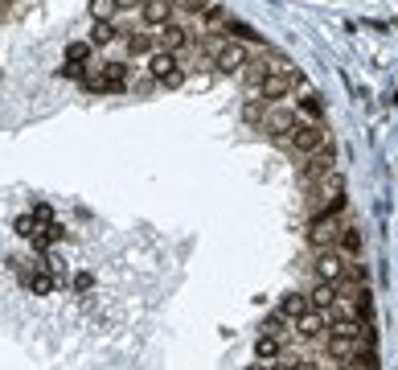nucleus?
I'll use <instances>...</instances> for the list:
<instances>
[{"mask_svg":"<svg viewBox=\"0 0 398 370\" xmlns=\"http://www.w3.org/2000/svg\"><path fill=\"white\" fill-rule=\"evenodd\" d=\"M357 345H361V338H332V333H328L325 350H328V358H337V362H349L353 354H357Z\"/></svg>","mask_w":398,"mask_h":370,"instance_id":"nucleus-14","label":"nucleus"},{"mask_svg":"<svg viewBox=\"0 0 398 370\" xmlns=\"http://www.w3.org/2000/svg\"><path fill=\"white\" fill-rule=\"evenodd\" d=\"M361 243H366V239H361V230H357L353 222H341V230H337V243H332V247H337L345 259H357V255H361Z\"/></svg>","mask_w":398,"mask_h":370,"instance_id":"nucleus-11","label":"nucleus"},{"mask_svg":"<svg viewBox=\"0 0 398 370\" xmlns=\"http://www.w3.org/2000/svg\"><path fill=\"white\" fill-rule=\"evenodd\" d=\"M287 329H292V321L283 317L280 309H275V313H267V317H263V333H271V338H280V333H287Z\"/></svg>","mask_w":398,"mask_h":370,"instance_id":"nucleus-23","label":"nucleus"},{"mask_svg":"<svg viewBox=\"0 0 398 370\" xmlns=\"http://www.w3.org/2000/svg\"><path fill=\"white\" fill-rule=\"evenodd\" d=\"M287 91H296V87H292V66H283V70H271L267 78H263V82H259L255 95L263 99L267 107H275L280 99H287Z\"/></svg>","mask_w":398,"mask_h":370,"instance_id":"nucleus-6","label":"nucleus"},{"mask_svg":"<svg viewBox=\"0 0 398 370\" xmlns=\"http://www.w3.org/2000/svg\"><path fill=\"white\" fill-rule=\"evenodd\" d=\"M189 46V29L185 25H161V33H156V49H173V54H177V49H185Z\"/></svg>","mask_w":398,"mask_h":370,"instance_id":"nucleus-13","label":"nucleus"},{"mask_svg":"<svg viewBox=\"0 0 398 370\" xmlns=\"http://www.w3.org/2000/svg\"><path fill=\"white\" fill-rule=\"evenodd\" d=\"M308 309H312V304H308V292H287V296L280 300V313H283L287 321H296L300 313H308Z\"/></svg>","mask_w":398,"mask_h":370,"instance_id":"nucleus-18","label":"nucleus"},{"mask_svg":"<svg viewBox=\"0 0 398 370\" xmlns=\"http://www.w3.org/2000/svg\"><path fill=\"white\" fill-rule=\"evenodd\" d=\"M247 62H251L247 42H235V37H218L213 42V70L218 74H242Z\"/></svg>","mask_w":398,"mask_h":370,"instance_id":"nucleus-1","label":"nucleus"},{"mask_svg":"<svg viewBox=\"0 0 398 370\" xmlns=\"http://www.w3.org/2000/svg\"><path fill=\"white\" fill-rule=\"evenodd\" d=\"M283 66H287V62H280V58H263V54H259V58H251V62L242 66V82H247L251 91H259V82H263L271 70H283Z\"/></svg>","mask_w":398,"mask_h":370,"instance_id":"nucleus-10","label":"nucleus"},{"mask_svg":"<svg viewBox=\"0 0 398 370\" xmlns=\"http://www.w3.org/2000/svg\"><path fill=\"white\" fill-rule=\"evenodd\" d=\"M316 280H325V284H341L345 276H349V259L337 251V247H321V255H316Z\"/></svg>","mask_w":398,"mask_h":370,"instance_id":"nucleus-3","label":"nucleus"},{"mask_svg":"<svg viewBox=\"0 0 398 370\" xmlns=\"http://www.w3.org/2000/svg\"><path fill=\"white\" fill-rule=\"evenodd\" d=\"M325 329H328V317L321 313V309H308V313H300V317L292 321V333L304 338V342H316Z\"/></svg>","mask_w":398,"mask_h":370,"instance_id":"nucleus-9","label":"nucleus"},{"mask_svg":"<svg viewBox=\"0 0 398 370\" xmlns=\"http://www.w3.org/2000/svg\"><path fill=\"white\" fill-rule=\"evenodd\" d=\"M119 4L116 0H91V17L94 21H111V13H116Z\"/></svg>","mask_w":398,"mask_h":370,"instance_id":"nucleus-29","label":"nucleus"},{"mask_svg":"<svg viewBox=\"0 0 398 370\" xmlns=\"http://www.w3.org/2000/svg\"><path fill=\"white\" fill-rule=\"evenodd\" d=\"M128 87V66L123 62H103L94 78H87V91H99V95H107V91H123Z\"/></svg>","mask_w":398,"mask_h":370,"instance_id":"nucleus-5","label":"nucleus"},{"mask_svg":"<svg viewBox=\"0 0 398 370\" xmlns=\"http://www.w3.org/2000/svg\"><path fill=\"white\" fill-rule=\"evenodd\" d=\"M87 58H91V46H87V42H70V46H66V62H70V66H82Z\"/></svg>","mask_w":398,"mask_h":370,"instance_id":"nucleus-28","label":"nucleus"},{"mask_svg":"<svg viewBox=\"0 0 398 370\" xmlns=\"http://www.w3.org/2000/svg\"><path fill=\"white\" fill-rule=\"evenodd\" d=\"M173 4H181V8H189V13H206L213 0H173Z\"/></svg>","mask_w":398,"mask_h":370,"instance_id":"nucleus-31","label":"nucleus"},{"mask_svg":"<svg viewBox=\"0 0 398 370\" xmlns=\"http://www.w3.org/2000/svg\"><path fill=\"white\" fill-rule=\"evenodd\" d=\"M337 230H341V214H312L308 222V243L316 247H332L337 243Z\"/></svg>","mask_w":398,"mask_h":370,"instance_id":"nucleus-7","label":"nucleus"},{"mask_svg":"<svg viewBox=\"0 0 398 370\" xmlns=\"http://www.w3.org/2000/svg\"><path fill=\"white\" fill-rule=\"evenodd\" d=\"M251 370H259V366H251Z\"/></svg>","mask_w":398,"mask_h":370,"instance_id":"nucleus-34","label":"nucleus"},{"mask_svg":"<svg viewBox=\"0 0 398 370\" xmlns=\"http://www.w3.org/2000/svg\"><path fill=\"white\" fill-rule=\"evenodd\" d=\"M296 111H304L308 120L321 123V116H325V103H321V95H316V91H304V99H300V107H296Z\"/></svg>","mask_w":398,"mask_h":370,"instance_id":"nucleus-21","label":"nucleus"},{"mask_svg":"<svg viewBox=\"0 0 398 370\" xmlns=\"http://www.w3.org/2000/svg\"><path fill=\"white\" fill-rule=\"evenodd\" d=\"M156 82H161V87H168V91H177V87H185V70L177 66V70H168L164 78H156Z\"/></svg>","mask_w":398,"mask_h":370,"instance_id":"nucleus-30","label":"nucleus"},{"mask_svg":"<svg viewBox=\"0 0 398 370\" xmlns=\"http://www.w3.org/2000/svg\"><path fill=\"white\" fill-rule=\"evenodd\" d=\"M116 25L111 21H94V29H91V46H111V42H116Z\"/></svg>","mask_w":398,"mask_h":370,"instance_id":"nucleus-22","label":"nucleus"},{"mask_svg":"<svg viewBox=\"0 0 398 370\" xmlns=\"http://www.w3.org/2000/svg\"><path fill=\"white\" fill-rule=\"evenodd\" d=\"M349 370H378V354H374V345L366 342V350L357 345V354L349 358Z\"/></svg>","mask_w":398,"mask_h":370,"instance_id":"nucleus-20","label":"nucleus"},{"mask_svg":"<svg viewBox=\"0 0 398 370\" xmlns=\"http://www.w3.org/2000/svg\"><path fill=\"white\" fill-rule=\"evenodd\" d=\"M328 140V132L321 128L316 120H300L292 132H287V140H283V148H292V152H300V156H312V152H321Z\"/></svg>","mask_w":398,"mask_h":370,"instance_id":"nucleus-2","label":"nucleus"},{"mask_svg":"<svg viewBox=\"0 0 398 370\" xmlns=\"http://www.w3.org/2000/svg\"><path fill=\"white\" fill-rule=\"evenodd\" d=\"M332 300H337V284L316 280V288L308 292V304H312V309H321V313H328V309H332Z\"/></svg>","mask_w":398,"mask_h":370,"instance_id":"nucleus-17","label":"nucleus"},{"mask_svg":"<svg viewBox=\"0 0 398 370\" xmlns=\"http://www.w3.org/2000/svg\"><path fill=\"white\" fill-rule=\"evenodd\" d=\"M283 366H287V370H316L312 362H283Z\"/></svg>","mask_w":398,"mask_h":370,"instance_id":"nucleus-32","label":"nucleus"},{"mask_svg":"<svg viewBox=\"0 0 398 370\" xmlns=\"http://www.w3.org/2000/svg\"><path fill=\"white\" fill-rule=\"evenodd\" d=\"M296 123H300V111H296V107H280V103H275V107H267V116H263V132H267L275 144H283V140H287V132H292Z\"/></svg>","mask_w":398,"mask_h":370,"instance_id":"nucleus-4","label":"nucleus"},{"mask_svg":"<svg viewBox=\"0 0 398 370\" xmlns=\"http://www.w3.org/2000/svg\"><path fill=\"white\" fill-rule=\"evenodd\" d=\"M148 70H152V78H164L168 70H177V54L173 49H152L148 54Z\"/></svg>","mask_w":398,"mask_h":370,"instance_id":"nucleus-16","label":"nucleus"},{"mask_svg":"<svg viewBox=\"0 0 398 370\" xmlns=\"http://www.w3.org/2000/svg\"><path fill=\"white\" fill-rule=\"evenodd\" d=\"M263 116H267V103H263L259 95L242 103V120H247V123H263Z\"/></svg>","mask_w":398,"mask_h":370,"instance_id":"nucleus-25","label":"nucleus"},{"mask_svg":"<svg viewBox=\"0 0 398 370\" xmlns=\"http://www.w3.org/2000/svg\"><path fill=\"white\" fill-rule=\"evenodd\" d=\"M37 268H42V271H37V276H29V288H33L37 296H46L49 288H54V280H49V268H46V264H37Z\"/></svg>","mask_w":398,"mask_h":370,"instance_id":"nucleus-27","label":"nucleus"},{"mask_svg":"<svg viewBox=\"0 0 398 370\" xmlns=\"http://www.w3.org/2000/svg\"><path fill=\"white\" fill-rule=\"evenodd\" d=\"M156 37L152 33H128V54H152Z\"/></svg>","mask_w":398,"mask_h":370,"instance_id":"nucleus-24","label":"nucleus"},{"mask_svg":"<svg viewBox=\"0 0 398 370\" xmlns=\"http://www.w3.org/2000/svg\"><path fill=\"white\" fill-rule=\"evenodd\" d=\"M201 25H206V33L218 37V33H226V25H230V13L222 8V4H210L206 13H201Z\"/></svg>","mask_w":398,"mask_h":370,"instance_id":"nucleus-15","label":"nucleus"},{"mask_svg":"<svg viewBox=\"0 0 398 370\" xmlns=\"http://www.w3.org/2000/svg\"><path fill=\"white\" fill-rule=\"evenodd\" d=\"M328 173H332V156L321 148V152H312L304 165H300V185H304V190H312V185H321V181H325Z\"/></svg>","mask_w":398,"mask_h":370,"instance_id":"nucleus-8","label":"nucleus"},{"mask_svg":"<svg viewBox=\"0 0 398 370\" xmlns=\"http://www.w3.org/2000/svg\"><path fill=\"white\" fill-rule=\"evenodd\" d=\"M263 370H287V366H283V362H271V366H263Z\"/></svg>","mask_w":398,"mask_h":370,"instance_id":"nucleus-33","label":"nucleus"},{"mask_svg":"<svg viewBox=\"0 0 398 370\" xmlns=\"http://www.w3.org/2000/svg\"><path fill=\"white\" fill-rule=\"evenodd\" d=\"M226 33H230L235 42H259V33H255V29H251L247 21H235V17H230V25H226Z\"/></svg>","mask_w":398,"mask_h":370,"instance_id":"nucleus-26","label":"nucleus"},{"mask_svg":"<svg viewBox=\"0 0 398 370\" xmlns=\"http://www.w3.org/2000/svg\"><path fill=\"white\" fill-rule=\"evenodd\" d=\"M255 358H259V362H275V358H280V338H271V333H259Z\"/></svg>","mask_w":398,"mask_h":370,"instance_id":"nucleus-19","label":"nucleus"},{"mask_svg":"<svg viewBox=\"0 0 398 370\" xmlns=\"http://www.w3.org/2000/svg\"><path fill=\"white\" fill-rule=\"evenodd\" d=\"M140 13H144V21L152 25V29H161V25L173 21L177 4H173V0H144V4H140Z\"/></svg>","mask_w":398,"mask_h":370,"instance_id":"nucleus-12","label":"nucleus"}]
</instances>
